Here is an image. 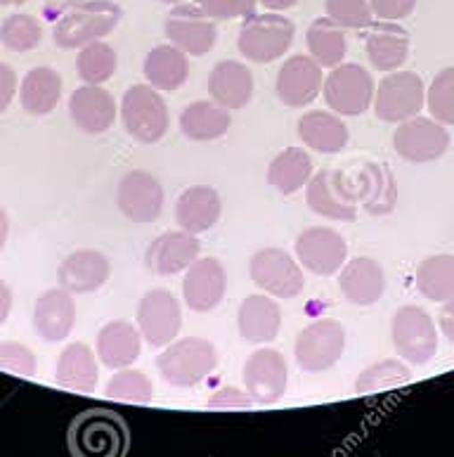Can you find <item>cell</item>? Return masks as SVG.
I'll list each match as a JSON object with an SVG mask.
<instances>
[{"label":"cell","instance_id":"6da1fadb","mask_svg":"<svg viewBox=\"0 0 454 457\" xmlns=\"http://www.w3.org/2000/svg\"><path fill=\"white\" fill-rule=\"evenodd\" d=\"M123 10L111 0H86L71 7L54 24V46L62 50H76L88 43L102 41L119 27Z\"/></svg>","mask_w":454,"mask_h":457},{"label":"cell","instance_id":"7a4b0ae2","mask_svg":"<svg viewBox=\"0 0 454 457\" xmlns=\"http://www.w3.org/2000/svg\"><path fill=\"white\" fill-rule=\"evenodd\" d=\"M216 346L202 337L177 339V342L169 344L166 351H161V355L156 358V368H159L161 379L176 389H190L206 379L216 370Z\"/></svg>","mask_w":454,"mask_h":457},{"label":"cell","instance_id":"3957f363","mask_svg":"<svg viewBox=\"0 0 454 457\" xmlns=\"http://www.w3.org/2000/svg\"><path fill=\"white\" fill-rule=\"evenodd\" d=\"M121 121L126 133L137 143H159L169 133L170 123L166 100L150 83H136L121 100Z\"/></svg>","mask_w":454,"mask_h":457},{"label":"cell","instance_id":"277c9868","mask_svg":"<svg viewBox=\"0 0 454 457\" xmlns=\"http://www.w3.org/2000/svg\"><path fill=\"white\" fill-rule=\"evenodd\" d=\"M293 29L292 20H286L277 12H263V14H246L244 24L239 27V53L246 60L258 62V64H268L279 57H285V53L292 48Z\"/></svg>","mask_w":454,"mask_h":457},{"label":"cell","instance_id":"5b68a950","mask_svg":"<svg viewBox=\"0 0 454 457\" xmlns=\"http://www.w3.org/2000/svg\"><path fill=\"white\" fill-rule=\"evenodd\" d=\"M391 339L402 361L426 365L438 353V329L433 318L421 306H402L391 320Z\"/></svg>","mask_w":454,"mask_h":457},{"label":"cell","instance_id":"8992f818","mask_svg":"<svg viewBox=\"0 0 454 457\" xmlns=\"http://www.w3.org/2000/svg\"><path fill=\"white\" fill-rule=\"evenodd\" d=\"M374 112L381 121L400 123L419 114L426 104L424 79L414 71H388L374 90Z\"/></svg>","mask_w":454,"mask_h":457},{"label":"cell","instance_id":"52a82bcc","mask_svg":"<svg viewBox=\"0 0 454 457\" xmlns=\"http://www.w3.org/2000/svg\"><path fill=\"white\" fill-rule=\"evenodd\" d=\"M374 90L372 74L355 62L336 64L322 83L326 104L341 116L365 114L374 103Z\"/></svg>","mask_w":454,"mask_h":457},{"label":"cell","instance_id":"ba28073f","mask_svg":"<svg viewBox=\"0 0 454 457\" xmlns=\"http://www.w3.org/2000/svg\"><path fill=\"white\" fill-rule=\"evenodd\" d=\"M343 351H346V329L332 318H322L301 329L293 346L299 368L312 375L332 370L341 361Z\"/></svg>","mask_w":454,"mask_h":457},{"label":"cell","instance_id":"9c48e42d","mask_svg":"<svg viewBox=\"0 0 454 457\" xmlns=\"http://www.w3.org/2000/svg\"><path fill=\"white\" fill-rule=\"evenodd\" d=\"M249 275L253 285L277 299H296L305 289V278L292 253L277 246H265L252 256Z\"/></svg>","mask_w":454,"mask_h":457},{"label":"cell","instance_id":"30bf717a","mask_svg":"<svg viewBox=\"0 0 454 457\" xmlns=\"http://www.w3.org/2000/svg\"><path fill=\"white\" fill-rule=\"evenodd\" d=\"M393 147L409 164H428L445 157L450 147V133L441 121L417 114L398 123V130L393 133Z\"/></svg>","mask_w":454,"mask_h":457},{"label":"cell","instance_id":"8fae6325","mask_svg":"<svg viewBox=\"0 0 454 457\" xmlns=\"http://www.w3.org/2000/svg\"><path fill=\"white\" fill-rule=\"evenodd\" d=\"M305 202L312 213L325 216V219L341 220V223H351L358 219V199H355L353 185H351V178L341 171L325 169L315 173L308 180Z\"/></svg>","mask_w":454,"mask_h":457},{"label":"cell","instance_id":"7c38bea8","mask_svg":"<svg viewBox=\"0 0 454 457\" xmlns=\"http://www.w3.org/2000/svg\"><path fill=\"white\" fill-rule=\"evenodd\" d=\"M183 328L180 303L166 289H152L137 306V329L150 346H169Z\"/></svg>","mask_w":454,"mask_h":457},{"label":"cell","instance_id":"4fadbf2b","mask_svg":"<svg viewBox=\"0 0 454 457\" xmlns=\"http://www.w3.org/2000/svg\"><path fill=\"white\" fill-rule=\"evenodd\" d=\"M166 36L187 55H206L218 41L216 21L199 5H177L166 17Z\"/></svg>","mask_w":454,"mask_h":457},{"label":"cell","instance_id":"5bb4252c","mask_svg":"<svg viewBox=\"0 0 454 457\" xmlns=\"http://www.w3.org/2000/svg\"><path fill=\"white\" fill-rule=\"evenodd\" d=\"M242 375H244V386L252 394L253 403L272 405V403H277L279 398L285 396L289 370H286L285 355L275 351V348L253 351L246 358Z\"/></svg>","mask_w":454,"mask_h":457},{"label":"cell","instance_id":"9a60e30c","mask_svg":"<svg viewBox=\"0 0 454 457\" xmlns=\"http://www.w3.org/2000/svg\"><path fill=\"white\" fill-rule=\"evenodd\" d=\"M163 185L147 171H128L116 190V204L133 223H154L163 212Z\"/></svg>","mask_w":454,"mask_h":457},{"label":"cell","instance_id":"2e32d148","mask_svg":"<svg viewBox=\"0 0 454 457\" xmlns=\"http://www.w3.org/2000/svg\"><path fill=\"white\" fill-rule=\"evenodd\" d=\"M296 259L315 275H336L348 261V245L332 228H308L296 237Z\"/></svg>","mask_w":454,"mask_h":457},{"label":"cell","instance_id":"e0dca14e","mask_svg":"<svg viewBox=\"0 0 454 457\" xmlns=\"http://www.w3.org/2000/svg\"><path fill=\"white\" fill-rule=\"evenodd\" d=\"M322 67L312 57L293 55L279 67L275 90L286 107L301 110L318 100L322 93Z\"/></svg>","mask_w":454,"mask_h":457},{"label":"cell","instance_id":"ac0fdd59","mask_svg":"<svg viewBox=\"0 0 454 457\" xmlns=\"http://www.w3.org/2000/svg\"><path fill=\"white\" fill-rule=\"evenodd\" d=\"M225 292H227V273L218 259L206 256L187 268L183 280V296L190 311L209 313L223 303Z\"/></svg>","mask_w":454,"mask_h":457},{"label":"cell","instance_id":"d6986e66","mask_svg":"<svg viewBox=\"0 0 454 457\" xmlns=\"http://www.w3.org/2000/svg\"><path fill=\"white\" fill-rule=\"evenodd\" d=\"M71 445L81 455H119L126 445V429L116 415L88 412L74 424Z\"/></svg>","mask_w":454,"mask_h":457},{"label":"cell","instance_id":"ffe728a7","mask_svg":"<svg viewBox=\"0 0 454 457\" xmlns=\"http://www.w3.org/2000/svg\"><path fill=\"white\" fill-rule=\"evenodd\" d=\"M199 249H202V245H199L197 235H192V232H163L147 246L144 263L154 275L170 278V275L187 270L199 259Z\"/></svg>","mask_w":454,"mask_h":457},{"label":"cell","instance_id":"44dd1931","mask_svg":"<svg viewBox=\"0 0 454 457\" xmlns=\"http://www.w3.org/2000/svg\"><path fill=\"white\" fill-rule=\"evenodd\" d=\"M34 332L43 342L57 344L64 342L76 322V303L74 294L67 289H48L43 292L34 303Z\"/></svg>","mask_w":454,"mask_h":457},{"label":"cell","instance_id":"7402d4cb","mask_svg":"<svg viewBox=\"0 0 454 457\" xmlns=\"http://www.w3.org/2000/svg\"><path fill=\"white\" fill-rule=\"evenodd\" d=\"M386 270L379 261L355 256L339 270V289L353 306H372L386 292Z\"/></svg>","mask_w":454,"mask_h":457},{"label":"cell","instance_id":"603a6c76","mask_svg":"<svg viewBox=\"0 0 454 457\" xmlns=\"http://www.w3.org/2000/svg\"><path fill=\"white\" fill-rule=\"evenodd\" d=\"M69 116L83 133L100 136L114 126L119 112H116L114 96L109 90L86 83L69 97Z\"/></svg>","mask_w":454,"mask_h":457},{"label":"cell","instance_id":"cb8c5ba5","mask_svg":"<svg viewBox=\"0 0 454 457\" xmlns=\"http://www.w3.org/2000/svg\"><path fill=\"white\" fill-rule=\"evenodd\" d=\"M109 275H111V263L104 253L95 249H78L62 261L57 280L67 292L90 294L107 285Z\"/></svg>","mask_w":454,"mask_h":457},{"label":"cell","instance_id":"d4e9b609","mask_svg":"<svg viewBox=\"0 0 454 457\" xmlns=\"http://www.w3.org/2000/svg\"><path fill=\"white\" fill-rule=\"evenodd\" d=\"M223 213V202L216 187L210 185H192L177 197L176 220L180 230L202 235L216 226Z\"/></svg>","mask_w":454,"mask_h":457},{"label":"cell","instance_id":"484cf974","mask_svg":"<svg viewBox=\"0 0 454 457\" xmlns=\"http://www.w3.org/2000/svg\"><path fill=\"white\" fill-rule=\"evenodd\" d=\"M209 96L225 110H242L253 97L252 69L237 60L218 62L209 76Z\"/></svg>","mask_w":454,"mask_h":457},{"label":"cell","instance_id":"4316f807","mask_svg":"<svg viewBox=\"0 0 454 457\" xmlns=\"http://www.w3.org/2000/svg\"><path fill=\"white\" fill-rule=\"evenodd\" d=\"M365 48L374 69L398 71L409 57V34L395 21H372Z\"/></svg>","mask_w":454,"mask_h":457},{"label":"cell","instance_id":"83f0119b","mask_svg":"<svg viewBox=\"0 0 454 457\" xmlns=\"http://www.w3.org/2000/svg\"><path fill=\"white\" fill-rule=\"evenodd\" d=\"M143 335L128 320H111L97 335V358L109 370L130 368L140 358Z\"/></svg>","mask_w":454,"mask_h":457},{"label":"cell","instance_id":"f1b7e54d","mask_svg":"<svg viewBox=\"0 0 454 457\" xmlns=\"http://www.w3.org/2000/svg\"><path fill=\"white\" fill-rule=\"evenodd\" d=\"M282 328V311L279 303L265 296V294H252L242 301L237 313L239 337L249 344L275 342Z\"/></svg>","mask_w":454,"mask_h":457},{"label":"cell","instance_id":"f546056e","mask_svg":"<svg viewBox=\"0 0 454 457\" xmlns=\"http://www.w3.org/2000/svg\"><path fill=\"white\" fill-rule=\"evenodd\" d=\"M100 379L95 353L86 344L76 342L62 348L57 365H54V382L62 389L76 391V394H93Z\"/></svg>","mask_w":454,"mask_h":457},{"label":"cell","instance_id":"4dcf8cb0","mask_svg":"<svg viewBox=\"0 0 454 457\" xmlns=\"http://www.w3.org/2000/svg\"><path fill=\"white\" fill-rule=\"evenodd\" d=\"M144 79L156 90H177L183 88L190 79V60L187 53L169 43V46H156L144 57Z\"/></svg>","mask_w":454,"mask_h":457},{"label":"cell","instance_id":"1f68e13d","mask_svg":"<svg viewBox=\"0 0 454 457\" xmlns=\"http://www.w3.org/2000/svg\"><path fill=\"white\" fill-rule=\"evenodd\" d=\"M62 88L64 83H62L60 71H54L53 67L29 69L20 86L21 110L31 116L50 114L60 104Z\"/></svg>","mask_w":454,"mask_h":457},{"label":"cell","instance_id":"d6a6232c","mask_svg":"<svg viewBox=\"0 0 454 457\" xmlns=\"http://www.w3.org/2000/svg\"><path fill=\"white\" fill-rule=\"evenodd\" d=\"M299 137L310 150L322 152V154H336L346 147L351 133L341 116L315 110L299 119Z\"/></svg>","mask_w":454,"mask_h":457},{"label":"cell","instance_id":"836d02e7","mask_svg":"<svg viewBox=\"0 0 454 457\" xmlns=\"http://www.w3.org/2000/svg\"><path fill=\"white\" fill-rule=\"evenodd\" d=\"M232 126L230 110L216 100H199V103L187 104L180 114V130L187 140L197 143H210L223 137Z\"/></svg>","mask_w":454,"mask_h":457},{"label":"cell","instance_id":"e575fe53","mask_svg":"<svg viewBox=\"0 0 454 457\" xmlns=\"http://www.w3.org/2000/svg\"><path fill=\"white\" fill-rule=\"evenodd\" d=\"M355 199L365 204L369 213H388L395 204V183L384 166L367 164L358 178H351Z\"/></svg>","mask_w":454,"mask_h":457},{"label":"cell","instance_id":"d590c367","mask_svg":"<svg viewBox=\"0 0 454 457\" xmlns=\"http://www.w3.org/2000/svg\"><path fill=\"white\" fill-rule=\"evenodd\" d=\"M312 178V159L303 147H286L268 166V183L282 195H293Z\"/></svg>","mask_w":454,"mask_h":457},{"label":"cell","instance_id":"8d00e7d4","mask_svg":"<svg viewBox=\"0 0 454 457\" xmlns=\"http://www.w3.org/2000/svg\"><path fill=\"white\" fill-rule=\"evenodd\" d=\"M305 41H308V50L310 57L318 62L322 69H334L336 64L343 62L348 50L346 34L339 24H334L329 17H319L308 27L305 31Z\"/></svg>","mask_w":454,"mask_h":457},{"label":"cell","instance_id":"74e56055","mask_svg":"<svg viewBox=\"0 0 454 457\" xmlns=\"http://www.w3.org/2000/svg\"><path fill=\"white\" fill-rule=\"evenodd\" d=\"M417 289L428 301L454 299V256L452 253H435L428 256L417 268Z\"/></svg>","mask_w":454,"mask_h":457},{"label":"cell","instance_id":"f35d334b","mask_svg":"<svg viewBox=\"0 0 454 457\" xmlns=\"http://www.w3.org/2000/svg\"><path fill=\"white\" fill-rule=\"evenodd\" d=\"M119 69V55L116 50L104 41H95L83 46L78 57H76V71L83 81L90 86H102L107 83Z\"/></svg>","mask_w":454,"mask_h":457},{"label":"cell","instance_id":"ab89813d","mask_svg":"<svg viewBox=\"0 0 454 457\" xmlns=\"http://www.w3.org/2000/svg\"><path fill=\"white\" fill-rule=\"evenodd\" d=\"M412 379V370L407 368L400 361H379L362 370L355 379V391L359 396H372L379 391L395 389V386H405Z\"/></svg>","mask_w":454,"mask_h":457},{"label":"cell","instance_id":"60d3db41","mask_svg":"<svg viewBox=\"0 0 454 457\" xmlns=\"http://www.w3.org/2000/svg\"><path fill=\"white\" fill-rule=\"evenodd\" d=\"M0 43L12 53H29L43 43V24L29 12H14L0 24Z\"/></svg>","mask_w":454,"mask_h":457},{"label":"cell","instance_id":"b9f144b4","mask_svg":"<svg viewBox=\"0 0 454 457\" xmlns=\"http://www.w3.org/2000/svg\"><path fill=\"white\" fill-rule=\"evenodd\" d=\"M104 394L111 401L144 405V403H150L152 396H154V386H152L150 377L140 372V370L121 368L109 379Z\"/></svg>","mask_w":454,"mask_h":457},{"label":"cell","instance_id":"7bdbcfd3","mask_svg":"<svg viewBox=\"0 0 454 457\" xmlns=\"http://www.w3.org/2000/svg\"><path fill=\"white\" fill-rule=\"evenodd\" d=\"M426 107L435 121L454 126V67L442 69L433 76L426 90Z\"/></svg>","mask_w":454,"mask_h":457},{"label":"cell","instance_id":"ee69618b","mask_svg":"<svg viewBox=\"0 0 454 457\" xmlns=\"http://www.w3.org/2000/svg\"><path fill=\"white\" fill-rule=\"evenodd\" d=\"M326 17L341 29H367L372 24L369 0H326Z\"/></svg>","mask_w":454,"mask_h":457},{"label":"cell","instance_id":"f6af8a7d","mask_svg":"<svg viewBox=\"0 0 454 457\" xmlns=\"http://www.w3.org/2000/svg\"><path fill=\"white\" fill-rule=\"evenodd\" d=\"M0 370L17 377L36 375V355L24 344L3 342L0 344Z\"/></svg>","mask_w":454,"mask_h":457},{"label":"cell","instance_id":"bcb514c9","mask_svg":"<svg viewBox=\"0 0 454 457\" xmlns=\"http://www.w3.org/2000/svg\"><path fill=\"white\" fill-rule=\"evenodd\" d=\"M258 0H197L210 20H237L256 10Z\"/></svg>","mask_w":454,"mask_h":457},{"label":"cell","instance_id":"7dc6e473","mask_svg":"<svg viewBox=\"0 0 454 457\" xmlns=\"http://www.w3.org/2000/svg\"><path fill=\"white\" fill-rule=\"evenodd\" d=\"M253 405V398L249 391H242L237 386H220L210 394L206 401L209 410H249Z\"/></svg>","mask_w":454,"mask_h":457},{"label":"cell","instance_id":"c3c4849f","mask_svg":"<svg viewBox=\"0 0 454 457\" xmlns=\"http://www.w3.org/2000/svg\"><path fill=\"white\" fill-rule=\"evenodd\" d=\"M369 5L374 17H379L381 21H398L414 12L417 0H369Z\"/></svg>","mask_w":454,"mask_h":457},{"label":"cell","instance_id":"681fc988","mask_svg":"<svg viewBox=\"0 0 454 457\" xmlns=\"http://www.w3.org/2000/svg\"><path fill=\"white\" fill-rule=\"evenodd\" d=\"M17 96V74L5 62H0V114L12 104Z\"/></svg>","mask_w":454,"mask_h":457},{"label":"cell","instance_id":"f907efd6","mask_svg":"<svg viewBox=\"0 0 454 457\" xmlns=\"http://www.w3.org/2000/svg\"><path fill=\"white\" fill-rule=\"evenodd\" d=\"M438 322H441V329L445 339L454 346V299L442 301L441 313H438Z\"/></svg>","mask_w":454,"mask_h":457},{"label":"cell","instance_id":"816d5d0a","mask_svg":"<svg viewBox=\"0 0 454 457\" xmlns=\"http://www.w3.org/2000/svg\"><path fill=\"white\" fill-rule=\"evenodd\" d=\"M43 3H45V14L57 20V17L69 12L71 7L81 5V3H86V0H43Z\"/></svg>","mask_w":454,"mask_h":457},{"label":"cell","instance_id":"f5cc1de1","mask_svg":"<svg viewBox=\"0 0 454 457\" xmlns=\"http://www.w3.org/2000/svg\"><path fill=\"white\" fill-rule=\"evenodd\" d=\"M12 311V289L7 287L5 280H0V328L5 325Z\"/></svg>","mask_w":454,"mask_h":457},{"label":"cell","instance_id":"db71d44e","mask_svg":"<svg viewBox=\"0 0 454 457\" xmlns=\"http://www.w3.org/2000/svg\"><path fill=\"white\" fill-rule=\"evenodd\" d=\"M7 235H10V219H7L5 206L0 204V252L5 249L7 245Z\"/></svg>","mask_w":454,"mask_h":457},{"label":"cell","instance_id":"11a10c76","mask_svg":"<svg viewBox=\"0 0 454 457\" xmlns=\"http://www.w3.org/2000/svg\"><path fill=\"white\" fill-rule=\"evenodd\" d=\"M258 3H263L272 12H282V10H289V7L296 5L299 0H258Z\"/></svg>","mask_w":454,"mask_h":457},{"label":"cell","instance_id":"9f6ffc18","mask_svg":"<svg viewBox=\"0 0 454 457\" xmlns=\"http://www.w3.org/2000/svg\"><path fill=\"white\" fill-rule=\"evenodd\" d=\"M27 0H0V7H10V5H24Z\"/></svg>","mask_w":454,"mask_h":457},{"label":"cell","instance_id":"6f0895ef","mask_svg":"<svg viewBox=\"0 0 454 457\" xmlns=\"http://www.w3.org/2000/svg\"><path fill=\"white\" fill-rule=\"evenodd\" d=\"M161 3H180V0H161Z\"/></svg>","mask_w":454,"mask_h":457}]
</instances>
